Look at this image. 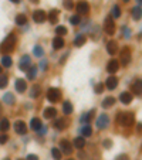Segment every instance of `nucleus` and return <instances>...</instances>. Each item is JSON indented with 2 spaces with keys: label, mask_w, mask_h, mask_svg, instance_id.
I'll use <instances>...</instances> for the list:
<instances>
[{
  "label": "nucleus",
  "mask_w": 142,
  "mask_h": 160,
  "mask_svg": "<svg viewBox=\"0 0 142 160\" xmlns=\"http://www.w3.org/2000/svg\"><path fill=\"white\" fill-rule=\"evenodd\" d=\"M81 135H82V137H88V136H91L92 135V129L88 123L81 128Z\"/></svg>",
  "instance_id": "obj_28"
},
{
  "label": "nucleus",
  "mask_w": 142,
  "mask_h": 160,
  "mask_svg": "<svg viewBox=\"0 0 142 160\" xmlns=\"http://www.w3.org/2000/svg\"><path fill=\"white\" fill-rule=\"evenodd\" d=\"M94 91H95V93H101L102 91H104V85H102V84H97L95 88H94Z\"/></svg>",
  "instance_id": "obj_42"
},
{
  "label": "nucleus",
  "mask_w": 142,
  "mask_h": 160,
  "mask_svg": "<svg viewBox=\"0 0 142 160\" xmlns=\"http://www.w3.org/2000/svg\"><path fill=\"white\" fill-rule=\"evenodd\" d=\"M117 160H128V156H126V154H119V156L117 157Z\"/></svg>",
  "instance_id": "obj_48"
},
{
  "label": "nucleus",
  "mask_w": 142,
  "mask_h": 160,
  "mask_svg": "<svg viewBox=\"0 0 142 160\" xmlns=\"http://www.w3.org/2000/svg\"><path fill=\"white\" fill-rule=\"evenodd\" d=\"M48 20H50V23H53V24H55L58 21V10H51L50 11V14H48V17H47Z\"/></svg>",
  "instance_id": "obj_27"
},
{
  "label": "nucleus",
  "mask_w": 142,
  "mask_h": 160,
  "mask_svg": "<svg viewBox=\"0 0 142 160\" xmlns=\"http://www.w3.org/2000/svg\"><path fill=\"white\" fill-rule=\"evenodd\" d=\"M43 115H44V118L46 119H51V118H54L55 115H57V109L55 108H46L44 109V112H43Z\"/></svg>",
  "instance_id": "obj_16"
},
{
  "label": "nucleus",
  "mask_w": 142,
  "mask_h": 160,
  "mask_svg": "<svg viewBox=\"0 0 142 160\" xmlns=\"http://www.w3.org/2000/svg\"><path fill=\"white\" fill-rule=\"evenodd\" d=\"M51 154H53V157H54L55 160L61 159V152L57 149V147H53V149H51Z\"/></svg>",
  "instance_id": "obj_40"
},
{
  "label": "nucleus",
  "mask_w": 142,
  "mask_h": 160,
  "mask_svg": "<svg viewBox=\"0 0 142 160\" xmlns=\"http://www.w3.org/2000/svg\"><path fill=\"white\" fill-rule=\"evenodd\" d=\"M27 160H38V157L36 154H29L27 156Z\"/></svg>",
  "instance_id": "obj_49"
},
{
  "label": "nucleus",
  "mask_w": 142,
  "mask_h": 160,
  "mask_svg": "<svg viewBox=\"0 0 142 160\" xmlns=\"http://www.w3.org/2000/svg\"><path fill=\"white\" fill-rule=\"evenodd\" d=\"M2 65L6 68L11 67V57H9V54H4L3 57H2Z\"/></svg>",
  "instance_id": "obj_31"
},
{
  "label": "nucleus",
  "mask_w": 142,
  "mask_h": 160,
  "mask_svg": "<svg viewBox=\"0 0 142 160\" xmlns=\"http://www.w3.org/2000/svg\"><path fill=\"white\" fill-rule=\"evenodd\" d=\"M124 2H125V3H126V2H129V0H124Z\"/></svg>",
  "instance_id": "obj_56"
},
{
  "label": "nucleus",
  "mask_w": 142,
  "mask_h": 160,
  "mask_svg": "<svg viewBox=\"0 0 142 160\" xmlns=\"http://www.w3.org/2000/svg\"><path fill=\"white\" fill-rule=\"evenodd\" d=\"M3 160H10V159H9V157H6V159H3Z\"/></svg>",
  "instance_id": "obj_53"
},
{
  "label": "nucleus",
  "mask_w": 142,
  "mask_h": 160,
  "mask_svg": "<svg viewBox=\"0 0 142 160\" xmlns=\"http://www.w3.org/2000/svg\"><path fill=\"white\" fill-rule=\"evenodd\" d=\"M122 33H124V37H126V38H129V28L128 27H122Z\"/></svg>",
  "instance_id": "obj_45"
},
{
  "label": "nucleus",
  "mask_w": 142,
  "mask_h": 160,
  "mask_svg": "<svg viewBox=\"0 0 142 160\" xmlns=\"http://www.w3.org/2000/svg\"><path fill=\"white\" fill-rule=\"evenodd\" d=\"M31 2H33V3H38V0H31Z\"/></svg>",
  "instance_id": "obj_52"
},
{
  "label": "nucleus",
  "mask_w": 142,
  "mask_h": 160,
  "mask_svg": "<svg viewBox=\"0 0 142 160\" xmlns=\"http://www.w3.org/2000/svg\"><path fill=\"white\" fill-rule=\"evenodd\" d=\"M67 125H68L67 120L63 119V118H61V119H57V120L54 122V128H55L57 130H64L65 128H67Z\"/></svg>",
  "instance_id": "obj_20"
},
{
  "label": "nucleus",
  "mask_w": 142,
  "mask_h": 160,
  "mask_svg": "<svg viewBox=\"0 0 142 160\" xmlns=\"http://www.w3.org/2000/svg\"><path fill=\"white\" fill-rule=\"evenodd\" d=\"M64 47V40H63V37H55L54 40H53V48L54 50H60Z\"/></svg>",
  "instance_id": "obj_19"
},
{
  "label": "nucleus",
  "mask_w": 142,
  "mask_h": 160,
  "mask_svg": "<svg viewBox=\"0 0 142 160\" xmlns=\"http://www.w3.org/2000/svg\"><path fill=\"white\" fill-rule=\"evenodd\" d=\"M111 140H104V142H102V146L105 147V149H109V147H111Z\"/></svg>",
  "instance_id": "obj_46"
},
{
  "label": "nucleus",
  "mask_w": 142,
  "mask_h": 160,
  "mask_svg": "<svg viewBox=\"0 0 142 160\" xmlns=\"http://www.w3.org/2000/svg\"><path fill=\"white\" fill-rule=\"evenodd\" d=\"M7 82H9V81H7L6 75H2V74H0V88H6Z\"/></svg>",
  "instance_id": "obj_41"
},
{
  "label": "nucleus",
  "mask_w": 142,
  "mask_h": 160,
  "mask_svg": "<svg viewBox=\"0 0 142 160\" xmlns=\"http://www.w3.org/2000/svg\"><path fill=\"white\" fill-rule=\"evenodd\" d=\"M134 120H135V118H134L132 112H119L118 118H117V122L121 126H131V125H134Z\"/></svg>",
  "instance_id": "obj_2"
},
{
  "label": "nucleus",
  "mask_w": 142,
  "mask_h": 160,
  "mask_svg": "<svg viewBox=\"0 0 142 160\" xmlns=\"http://www.w3.org/2000/svg\"><path fill=\"white\" fill-rule=\"evenodd\" d=\"M10 2H13V3H16V4H17L19 2H20V0H10Z\"/></svg>",
  "instance_id": "obj_50"
},
{
  "label": "nucleus",
  "mask_w": 142,
  "mask_h": 160,
  "mask_svg": "<svg viewBox=\"0 0 142 160\" xmlns=\"http://www.w3.org/2000/svg\"><path fill=\"white\" fill-rule=\"evenodd\" d=\"M119 101H121L124 105H128V103L132 102V93L131 92H122L119 95Z\"/></svg>",
  "instance_id": "obj_14"
},
{
  "label": "nucleus",
  "mask_w": 142,
  "mask_h": 160,
  "mask_svg": "<svg viewBox=\"0 0 142 160\" xmlns=\"http://www.w3.org/2000/svg\"><path fill=\"white\" fill-rule=\"evenodd\" d=\"M37 77V68L36 67H29L27 70V80H34Z\"/></svg>",
  "instance_id": "obj_32"
},
{
  "label": "nucleus",
  "mask_w": 142,
  "mask_h": 160,
  "mask_svg": "<svg viewBox=\"0 0 142 160\" xmlns=\"http://www.w3.org/2000/svg\"><path fill=\"white\" fill-rule=\"evenodd\" d=\"M73 145H74V147H77L78 150H81L82 147L85 146V139H84V137H75L74 143H73Z\"/></svg>",
  "instance_id": "obj_26"
},
{
  "label": "nucleus",
  "mask_w": 142,
  "mask_h": 160,
  "mask_svg": "<svg viewBox=\"0 0 142 160\" xmlns=\"http://www.w3.org/2000/svg\"><path fill=\"white\" fill-rule=\"evenodd\" d=\"M47 99L50 101V102H57V101L61 99V92L58 88H50V89L47 91Z\"/></svg>",
  "instance_id": "obj_4"
},
{
  "label": "nucleus",
  "mask_w": 142,
  "mask_h": 160,
  "mask_svg": "<svg viewBox=\"0 0 142 160\" xmlns=\"http://www.w3.org/2000/svg\"><path fill=\"white\" fill-rule=\"evenodd\" d=\"M131 89L134 91V93H135L136 97H141V93H142V81L139 80V78H136V80L132 82Z\"/></svg>",
  "instance_id": "obj_8"
},
{
  "label": "nucleus",
  "mask_w": 142,
  "mask_h": 160,
  "mask_svg": "<svg viewBox=\"0 0 142 160\" xmlns=\"http://www.w3.org/2000/svg\"><path fill=\"white\" fill-rule=\"evenodd\" d=\"M92 116H94V110H90V112H87V114H84L81 116V123H84V125H87V123H90L91 122V119H92Z\"/></svg>",
  "instance_id": "obj_23"
},
{
  "label": "nucleus",
  "mask_w": 142,
  "mask_h": 160,
  "mask_svg": "<svg viewBox=\"0 0 142 160\" xmlns=\"http://www.w3.org/2000/svg\"><path fill=\"white\" fill-rule=\"evenodd\" d=\"M60 152H63L64 154H71L73 153V145L67 139H63L60 142Z\"/></svg>",
  "instance_id": "obj_6"
},
{
  "label": "nucleus",
  "mask_w": 142,
  "mask_h": 160,
  "mask_svg": "<svg viewBox=\"0 0 142 160\" xmlns=\"http://www.w3.org/2000/svg\"><path fill=\"white\" fill-rule=\"evenodd\" d=\"M40 67H41V70H47V61L41 60V63H40Z\"/></svg>",
  "instance_id": "obj_47"
},
{
  "label": "nucleus",
  "mask_w": 142,
  "mask_h": 160,
  "mask_svg": "<svg viewBox=\"0 0 142 160\" xmlns=\"http://www.w3.org/2000/svg\"><path fill=\"white\" fill-rule=\"evenodd\" d=\"M136 2H138V6H141V2H142V0H136Z\"/></svg>",
  "instance_id": "obj_51"
},
{
  "label": "nucleus",
  "mask_w": 142,
  "mask_h": 160,
  "mask_svg": "<svg viewBox=\"0 0 142 160\" xmlns=\"http://www.w3.org/2000/svg\"><path fill=\"white\" fill-rule=\"evenodd\" d=\"M77 11L80 14H87L88 11H90V4H88V2H85V0H80L77 4Z\"/></svg>",
  "instance_id": "obj_7"
},
{
  "label": "nucleus",
  "mask_w": 142,
  "mask_h": 160,
  "mask_svg": "<svg viewBox=\"0 0 142 160\" xmlns=\"http://www.w3.org/2000/svg\"><path fill=\"white\" fill-rule=\"evenodd\" d=\"M10 129V122L7 119H2L0 120V130L2 132H6V130Z\"/></svg>",
  "instance_id": "obj_34"
},
{
  "label": "nucleus",
  "mask_w": 142,
  "mask_h": 160,
  "mask_svg": "<svg viewBox=\"0 0 142 160\" xmlns=\"http://www.w3.org/2000/svg\"><path fill=\"white\" fill-rule=\"evenodd\" d=\"M73 110H74L73 103L68 102V101H65V102L63 103V112H64L65 115H71V114H73Z\"/></svg>",
  "instance_id": "obj_25"
},
{
  "label": "nucleus",
  "mask_w": 142,
  "mask_h": 160,
  "mask_svg": "<svg viewBox=\"0 0 142 160\" xmlns=\"http://www.w3.org/2000/svg\"><path fill=\"white\" fill-rule=\"evenodd\" d=\"M109 125V118L108 115H105V114H101L98 116V119H97V128L98 129H107Z\"/></svg>",
  "instance_id": "obj_5"
},
{
  "label": "nucleus",
  "mask_w": 142,
  "mask_h": 160,
  "mask_svg": "<svg viewBox=\"0 0 142 160\" xmlns=\"http://www.w3.org/2000/svg\"><path fill=\"white\" fill-rule=\"evenodd\" d=\"M107 51H108L109 55H115L117 51H118V44L115 43V41H109V43L107 44Z\"/></svg>",
  "instance_id": "obj_15"
},
{
  "label": "nucleus",
  "mask_w": 142,
  "mask_h": 160,
  "mask_svg": "<svg viewBox=\"0 0 142 160\" xmlns=\"http://www.w3.org/2000/svg\"><path fill=\"white\" fill-rule=\"evenodd\" d=\"M132 17L134 20H141V6H135L132 9Z\"/></svg>",
  "instance_id": "obj_33"
},
{
  "label": "nucleus",
  "mask_w": 142,
  "mask_h": 160,
  "mask_svg": "<svg viewBox=\"0 0 142 160\" xmlns=\"http://www.w3.org/2000/svg\"><path fill=\"white\" fill-rule=\"evenodd\" d=\"M31 64V58L29 55H23V58L20 60V70L21 71H27L29 67H30Z\"/></svg>",
  "instance_id": "obj_13"
},
{
  "label": "nucleus",
  "mask_w": 142,
  "mask_h": 160,
  "mask_svg": "<svg viewBox=\"0 0 142 160\" xmlns=\"http://www.w3.org/2000/svg\"><path fill=\"white\" fill-rule=\"evenodd\" d=\"M7 140H9V136H7L6 133H0V143L4 145V143L7 142Z\"/></svg>",
  "instance_id": "obj_43"
},
{
  "label": "nucleus",
  "mask_w": 142,
  "mask_h": 160,
  "mask_svg": "<svg viewBox=\"0 0 142 160\" xmlns=\"http://www.w3.org/2000/svg\"><path fill=\"white\" fill-rule=\"evenodd\" d=\"M3 101L7 103V105H13V103H14V97L11 95L10 92H7V93H4Z\"/></svg>",
  "instance_id": "obj_36"
},
{
  "label": "nucleus",
  "mask_w": 142,
  "mask_h": 160,
  "mask_svg": "<svg viewBox=\"0 0 142 160\" xmlns=\"http://www.w3.org/2000/svg\"><path fill=\"white\" fill-rule=\"evenodd\" d=\"M14 130H16V133H19V135H26L27 126H26V123H24L23 120H17L16 123H14Z\"/></svg>",
  "instance_id": "obj_10"
},
{
  "label": "nucleus",
  "mask_w": 142,
  "mask_h": 160,
  "mask_svg": "<svg viewBox=\"0 0 142 160\" xmlns=\"http://www.w3.org/2000/svg\"><path fill=\"white\" fill-rule=\"evenodd\" d=\"M70 160H74V159H70Z\"/></svg>",
  "instance_id": "obj_57"
},
{
  "label": "nucleus",
  "mask_w": 142,
  "mask_h": 160,
  "mask_svg": "<svg viewBox=\"0 0 142 160\" xmlns=\"http://www.w3.org/2000/svg\"><path fill=\"white\" fill-rule=\"evenodd\" d=\"M129 61H131V51H129V48H124L121 51V64L122 65H128Z\"/></svg>",
  "instance_id": "obj_11"
},
{
  "label": "nucleus",
  "mask_w": 142,
  "mask_h": 160,
  "mask_svg": "<svg viewBox=\"0 0 142 160\" xmlns=\"http://www.w3.org/2000/svg\"><path fill=\"white\" fill-rule=\"evenodd\" d=\"M40 93H41V87L40 85H33V87H31V91H30V97L31 98H37Z\"/></svg>",
  "instance_id": "obj_29"
},
{
  "label": "nucleus",
  "mask_w": 142,
  "mask_h": 160,
  "mask_svg": "<svg viewBox=\"0 0 142 160\" xmlns=\"http://www.w3.org/2000/svg\"><path fill=\"white\" fill-rule=\"evenodd\" d=\"M118 70H119V63L117 60H111L107 64V71H108L109 74H115Z\"/></svg>",
  "instance_id": "obj_12"
},
{
  "label": "nucleus",
  "mask_w": 142,
  "mask_h": 160,
  "mask_svg": "<svg viewBox=\"0 0 142 160\" xmlns=\"http://www.w3.org/2000/svg\"><path fill=\"white\" fill-rule=\"evenodd\" d=\"M0 115H2V106H0Z\"/></svg>",
  "instance_id": "obj_54"
},
{
  "label": "nucleus",
  "mask_w": 142,
  "mask_h": 160,
  "mask_svg": "<svg viewBox=\"0 0 142 160\" xmlns=\"http://www.w3.org/2000/svg\"><path fill=\"white\" fill-rule=\"evenodd\" d=\"M40 128H41V120L38 119V118H33V119L30 120V129L37 132Z\"/></svg>",
  "instance_id": "obj_22"
},
{
  "label": "nucleus",
  "mask_w": 142,
  "mask_h": 160,
  "mask_svg": "<svg viewBox=\"0 0 142 160\" xmlns=\"http://www.w3.org/2000/svg\"><path fill=\"white\" fill-rule=\"evenodd\" d=\"M85 41H87V37L84 36V34H78L77 37L74 38V45L75 47H81L85 44Z\"/></svg>",
  "instance_id": "obj_21"
},
{
  "label": "nucleus",
  "mask_w": 142,
  "mask_h": 160,
  "mask_svg": "<svg viewBox=\"0 0 142 160\" xmlns=\"http://www.w3.org/2000/svg\"><path fill=\"white\" fill-rule=\"evenodd\" d=\"M26 89H27V84H26V81L24 80H17L16 81V91L17 92L23 93Z\"/></svg>",
  "instance_id": "obj_17"
},
{
  "label": "nucleus",
  "mask_w": 142,
  "mask_h": 160,
  "mask_svg": "<svg viewBox=\"0 0 142 160\" xmlns=\"http://www.w3.org/2000/svg\"><path fill=\"white\" fill-rule=\"evenodd\" d=\"M14 44H16V37L13 34H9V36L2 41L0 44V53L3 54H10L14 50Z\"/></svg>",
  "instance_id": "obj_1"
},
{
  "label": "nucleus",
  "mask_w": 142,
  "mask_h": 160,
  "mask_svg": "<svg viewBox=\"0 0 142 160\" xmlns=\"http://www.w3.org/2000/svg\"><path fill=\"white\" fill-rule=\"evenodd\" d=\"M55 34H57L58 37H63L67 34V28H65L64 26H57V28H55Z\"/></svg>",
  "instance_id": "obj_38"
},
{
  "label": "nucleus",
  "mask_w": 142,
  "mask_h": 160,
  "mask_svg": "<svg viewBox=\"0 0 142 160\" xmlns=\"http://www.w3.org/2000/svg\"><path fill=\"white\" fill-rule=\"evenodd\" d=\"M70 23L73 24V26H78V24L81 23V19H80V14H77V16H71V19H70Z\"/></svg>",
  "instance_id": "obj_39"
},
{
  "label": "nucleus",
  "mask_w": 142,
  "mask_h": 160,
  "mask_svg": "<svg viewBox=\"0 0 142 160\" xmlns=\"http://www.w3.org/2000/svg\"><path fill=\"white\" fill-rule=\"evenodd\" d=\"M46 19H47V16H46V11H43V10H36L33 13V20L38 24L46 21Z\"/></svg>",
  "instance_id": "obj_9"
},
{
  "label": "nucleus",
  "mask_w": 142,
  "mask_h": 160,
  "mask_svg": "<svg viewBox=\"0 0 142 160\" xmlns=\"http://www.w3.org/2000/svg\"><path fill=\"white\" fill-rule=\"evenodd\" d=\"M33 53H34V57H43V55H44L43 47H41V45H34Z\"/></svg>",
  "instance_id": "obj_35"
},
{
  "label": "nucleus",
  "mask_w": 142,
  "mask_h": 160,
  "mask_svg": "<svg viewBox=\"0 0 142 160\" xmlns=\"http://www.w3.org/2000/svg\"><path fill=\"white\" fill-rule=\"evenodd\" d=\"M119 16H121V9H119L118 4H114L111 9V17L112 19H118Z\"/></svg>",
  "instance_id": "obj_30"
},
{
  "label": "nucleus",
  "mask_w": 142,
  "mask_h": 160,
  "mask_svg": "<svg viewBox=\"0 0 142 160\" xmlns=\"http://www.w3.org/2000/svg\"><path fill=\"white\" fill-rule=\"evenodd\" d=\"M26 23H27V17H26V16L19 14V16L16 17V24H19V26H24Z\"/></svg>",
  "instance_id": "obj_37"
},
{
  "label": "nucleus",
  "mask_w": 142,
  "mask_h": 160,
  "mask_svg": "<svg viewBox=\"0 0 142 160\" xmlns=\"http://www.w3.org/2000/svg\"><path fill=\"white\" fill-rule=\"evenodd\" d=\"M64 7L70 10L71 7H73V0H64Z\"/></svg>",
  "instance_id": "obj_44"
},
{
  "label": "nucleus",
  "mask_w": 142,
  "mask_h": 160,
  "mask_svg": "<svg viewBox=\"0 0 142 160\" xmlns=\"http://www.w3.org/2000/svg\"><path fill=\"white\" fill-rule=\"evenodd\" d=\"M104 30H105V33L108 34V36H112V34L115 33V23H114V19H112L111 16H108L107 19H105Z\"/></svg>",
  "instance_id": "obj_3"
},
{
  "label": "nucleus",
  "mask_w": 142,
  "mask_h": 160,
  "mask_svg": "<svg viewBox=\"0 0 142 160\" xmlns=\"http://www.w3.org/2000/svg\"><path fill=\"white\" fill-rule=\"evenodd\" d=\"M0 74H2V67H0Z\"/></svg>",
  "instance_id": "obj_55"
},
{
  "label": "nucleus",
  "mask_w": 142,
  "mask_h": 160,
  "mask_svg": "<svg viewBox=\"0 0 142 160\" xmlns=\"http://www.w3.org/2000/svg\"><path fill=\"white\" fill-rule=\"evenodd\" d=\"M105 85H107L108 89H115L117 85H118V78L117 77H109L108 80H107V84H105Z\"/></svg>",
  "instance_id": "obj_18"
},
{
  "label": "nucleus",
  "mask_w": 142,
  "mask_h": 160,
  "mask_svg": "<svg viewBox=\"0 0 142 160\" xmlns=\"http://www.w3.org/2000/svg\"><path fill=\"white\" fill-rule=\"evenodd\" d=\"M19 160H21V159H19Z\"/></svg>",
  "instance_id": "obj_58"
},
{
  "label": "nucleus",
  "mask_w": 142,
  "mask_h": 160,
  "mask_svg": "<svg viewBox=\"0 0 142 160\" xmlns=\"http://www.w3.org/2000/svg\"><path fill=\"white\" fill-rule=\"evenodd\" d=\"M114 103H115V98L114 97H107L104 101H102V108L108 109V108L114 106Z\"/></svg>",
  "instance_id": "obj_24"
}]
</instances>
